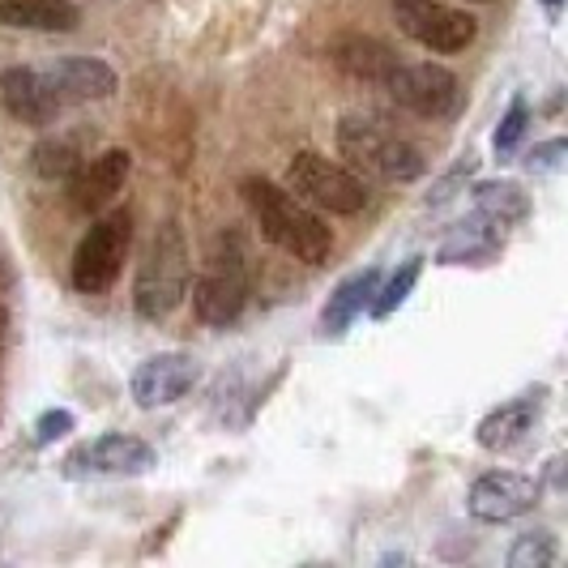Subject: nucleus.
<instances>
[{"label": "nucleus", "mask_w": 568, "mask_h": 568, "mask_svg": "<svg viewBox=\"0 0 568 568\" xmlns=\"http://www.w3.org/2000/svg\"><path fill=\"white\" fill-rule=\"evenodd\" d=\"M542 484L530 479V475H517V470H487L470 484V496H466V509L475 521L484 526H505V521H517L539 505Z\"/></svg>", "instance_id": "nucleus-10"}, {"label": "nucleus", "mask_w": 568, "mask_h": 568, "mask_svg": "<svg viewBox=\"0 0 568 568\" xmlns=\"http://www.w3.org/2000/svg\"><path fill=\"white\" fill-rule=\"evenodd\" d=\"M496 248H500V231L479 219V223H470V227L454 231V235L440 244L436 261H440V265H487V261L496 256Z\"/></svg>", "instance_id": "nucleus-20"}, {"label": "nucleus", "mask_w": 568, "mask_h": 568, "mask_svg": "<svg viewBox=\"0 0 568 568\" xmlns=\"http://www.w3.org/2000/svg\"><path fill=\"white\" fill-rule=\"evenodd\" d=\"M385 90H389V99L398 108H406L419 120H445L462 103V82L436 60H415V64L398 60V69L385 78Z\"/></svg>", "instance_id": "nucleus-9"}, {"label": "nucleus", "mask_w": 568, "mask_h": 568, "mask_svg": "<svg viewBox=\"0 0 568 568\" xmlns=\"http://www.w3.org/2000/svg\"><path fill=\"white\" fill-rule=\"evenodd\" d=\"M129 171H133V154L129 150H103V154H94V159H82L78 171L64 180V197H69V210L73 214H82V219H94V214H103L108 205L115 201V193L124 189V180H129Z\"/></svg>", "instance_id": "nucleus-12"}, {"label": "nucleus", "mask_w": 568, "mask_h": 568, "mask_svg": "<svg viewBox=\"0 0 568 568\" xmlns=\"http://www.w3.org/2000/svg\"><path fill=\"white\" fill-rule=\"evenodd\" d=\"M329 60L334 69L355 78V82H368V85H385V78L398 69V57L389 43L372 39V34H338L329 43Z\"/></svg>", "instance_id": "nucleus-16"}, {"label": "nucleus", "mask_w": 568, "mask_h": 568, "mask_svg": "<svg viewBox=\"0 0 568 568\" xmlns=\"http://www.w3.org/2000/svg\"><path fill=\"white\" fill-rule=\"evenodd\" d=\"M286 189L300 201H308L325 214H359L368 205V184L364 175L346 168V163H334L316 150H300L291 163H286Z\"/></svg>", "instance_id": "nucleus-6"}, {"label": "nucleus", "mask_w": 568, "mask_h": 568, "mask_svg": "<svg viewBox=\"0 0 568 568\" xmlns=\"http://www.w3.org/2000/svg\"><path fill=\"white\" fill-rule=\"evenodd\" d=\"M542 406H547V389L517 394V398L500 402L496 410H487L484 419H479L475 440L484 445L487 454H513L517 445H526L535 436V427L542 419Z\"/></svg>", "instance_id": "nucleus-14"}, {"label": "nucleus", "mask_w": 568, "mask_h": 568, "mask_svg": "<svg viewBox=\"0 0 568 568\" xmlns=\"http://www.w3.org/2000/svg\"><path fill=\"white\" fill-rule=\"evenodd\" d=\"M73 410H64V406H57V410H43L39 415V424H34V445L43 449V445H52V440H60V436H69L73 432Z\"/></svg>", "instance_id": "nucleus-25"}, {"label": "nucleus", "mask_w": 568, "mask_h": 568, "mask_svg": "<svg viewBox=\"0 0 568 568\" xmlns=\"http://www.w3.org/2000/svg\"><path fill=\"white\" fill-rule=\"evenodd\" d=\"M338 154L355 175H376L389 184H410L424 175V154L364 115H346L338 124Z\"/></svg>", "instance_id": "nucleus-3"}, {"label": "nucleus", "mask_w": 568, "mask_h": 568, "mask_svg": "<svg viewBox=\"0 0 568 568\" xmlns=\"http://www.w3.org/2000/svg\"><path fill=\"white\" fill-rule=\"evenodd\" d=\"M565 154H568L565 138H551V142L535 145V150L526 154V168L530 171H556L560 163H565Z\"/></svg>", "instance_id": "nucleus-26"}, {"label": "nucleus", "mask_w": 568, "mask_h": 568, "mask_svg": "<svg viewBox=\"0 0 568 568\" xmlns=\"http://www.w3.org/2000/svg\"><path fill=\"white\" fill-rule=\"evenodd\" d=\"M376 286H381V270H376V265L351 274V278H342V283L334 286V295L325 300V308H321V334H325V338H342V334L355 325V316L368 313Z\"/></svg>", "instance_id": "nucleus-17"}, {"label": "nucleus", "mask_w": 568, "mask_h": 568, "mask_svg": "<svg viewBox=\"0 0 568 568\" xmlns=\"http://www.w3.org/2000/svg\"><path fill=\"white\" fill-rule=\"evenodd\" d=\"M475 4H487V0H475Z\"/></svg>", "instance_id": "nucleus-28"}, {"label": "nucleus", "mask_w": 568, "mask_h": 568, "mask_svg": "<svg viewBox=\"0 0 568 568\" xmlns=\"http://www.w3.org/2000/svg\"><path fill=\"white\" fill-rule=\"evenodd\" d=\"M419 274H424V256H406L398 270H394V278L385 286H376V295H372L368 304V316L372 321H385V316H394L410 300V291L419 286Z\"/></svg>", "instance_id": "nucleus-21"}, {"label": "nucleus", "mask_w": 568, "mask_h": 568, "mask_svg": "<svg viewBox=\"0 0 568 568\" xmlns=\"http://www.w3.org/2000/svg\"><path fill=\"white\" fill-rule=\"evenodd\" d=\"M475 210H479L484 223H491L496 231H505L530 214V197H526V189L513 184V180H484V184H475Z\"/></svg>", "instance_id": "nucleus-19"}, {"label": "nucleus", "mask_w": 568, "mask_h": 568, "mask_svg": "<svg viewBox=\"0 0 568 568\" xmlns=\"http://www.w3.org/2000/svg\"><path fill=\"white\" fill-rule=\"evenodd\" d=\"M394 18H398V30L406 39H415L419 48L436 52V57L466 52L479 39L475 13L454 9L445 0H394Z\"/></svg>", "instance_id": "nucleus-7"}, {"label": "nucleus", "mask_w": 568, "mask_h": 568, "mask_svg": "<svg viewBox=\"0 0 568 568\" xmlns=\"http://www.w3.org/2000/svg\"><path fill=\"white\" fill-rule=\"evenodd\" d=\"M253 295V278H248V256L235 248V240H219L205 265H201L197 283H193V313L201 325H235Z\"/></svg>", "instance_id": "nucleus-4"}, {"label": "nucleus", "mask_w": 568, "mask_h": 568, "mask_svg": "<svg viewBox=\"0 0 568 568\" xmlns=\"http://www.w3.org/2000/svg\"><path fill=\"white\" fill-rule=\"evenodd\" d=\"M560 560V542L551 530H526L509 547V568H551Z\"/></svg>", "instance_id": "nucleus-23"}, {"label": "nucleus", "mask_w": 568, "mask_h": 568, "mask_svg": "<svg viewBox=\"0 0 568 568\" xmlns=\"http://www.w3.org/2000/svg\"><path fill=\"white\" fill-rule=\"evenodd\" d=\"M30 163H34V175L39 180H48V184H64L78 163H82V154H78V145L64 142V138H48V142L34 145V154H30Z\"/></svg>", "instance_id": "nucleus-22"}, {"label": "nucleus", "mask_w": 568, "mask_h": 568, "mask_svg": "<svg viewBox=\"0 0 568 568\" xmlns=\"http://www.w3.org/2000/svg\"><path fill=\"white\" fill-rule=\"evenodd\" d=\"M43 73H48V82H52V90H57V99L64 108H73V103H103V99H112L115 85H120L115 69L99 57H60Z\"/></svg>", "instance_id": "nucleus-15"}, {"label": "nucleus", "mask_w": 568, "mask_h": 568, "mask_svg": "<svg viewBox=\"0 0 568 568\" xmlns=\"http://www.w3.org/2000/svg\"><path fill=\"white\" fill-rule=\"evenodd\" d=\"M189 283H193L189 240H184V227L175 219H168L145 244L142 265H138V283H133V308H138L142 321L159 325L184 304Z\"/></svg>", "instance_id": "nucleus-2"}, {"label": "nucleus", "mask_w": 568, "mask_h": 568, "mask_svg": "<svg viewBox=\"0 0 568 568\" xmlns=\"http://www.w3.org/2000/svg\"><path fill=\"white\" fill-rule=\"evenodd\" d=\"M201 381V364L184 351H163L142 359L133 376H129V394L142 410H159V406H175L180 398H189Z\"/></svg>", "instance_id": "nucleus-11"}, {"label": "nucleus", "mask_w": 568, "mask_h": 568, "mask_svg": "<svg viewBox=\"0 0 568 568\" xmlns=\"http://www.w3.org/2000/svg\"><path fill=\"white\" fill-rule=\"evenodd\" d=\"M560 4H565V0H542V9H547V13H560Z\"/></svg>", "instance_id": "nucleus-27"}, {"label": "nucleus", "mask_w": 568, "mask_h": 568, "mask_svg": "<svg viewBox=\"0 0 568 568\" xmlns=\"http://www.w3.org/2000/svg\"><path fill=\"white\" fill-rule=\"evenodd\" d=\"M133 244V214L129 210H112L103 219H94L85 235L78 240V253L69 265L73 291L82 295H108L124 270V256Z\"/></svg>", "instance_id": "nucleus-5"}, {"label": "nucleus", "mask_w": 568, "mask_h": 568, "mask_svg": "<svg viewBox=\"0 0 568 568\" xmlns=\"http://www.w3.org/2000/svg\"><path fill=\"white\" fill-rule=\"evenodd\" d=\"M0 103L13 120H22L30 129H48L64 112V103H60L52 82H48V73L30 69V64H9L0 73Z\"/></svg>", "instance_id": "nucleus-13"}, {"label": "nucleus", "mask_w": 568, "mask_h": 568, "mask_svg": "<svg viewBox=\"0 0 568 568\" xmlns=\"http://www.w3.org/2000/svg\"><path fill=\"white\" fill-rule=\"evenodd\" d=\"M78 22H82V13L73 0H0V27L69 34V30H78Z\"/></svg>", "instance_id": "nucleus-18"}, {"label": "nucleus", "mask_w": 568, "mask_h": 568, "mask_svg": "<svg viewBox=\"0 0 568 568\" xmlns=\"http://www.w3.org/2000/svg\"><path fill=\"white\" fill-rule=\"evenodd\" d=\"M154 466H159L154 445H145L142 436H129V432H103L64 457L69 479H138V475H150Z\"/></svg>", "instance_id": "nucleus-8"}, {"label": "nucleus", "mask_w": 568, "mask_h": 568, "mask_svg": "<svg viewBox=\"0 0 568 568\" xmlns=\"http://www.w3.org/2000/svg\"><path fill=\"white\" fill-rule=\"evenodd\" d=\"M244 193V205L253 214L256 231L278 248V253L295 256L304 265H321L334 253V231L329 223L308 210V201H300L286 184H274L265 175H248L240 184Z\"/></svg>", "instance_id": "nucleus-1"}, {"label": "nucleus", "mask_w": 568, "mask_h": 568, "mask_svg": "<svg viewBox=\"0 0 568 568\" xmlns=\"http://www.w3.org/2000/svg\"><path fill=\"white\" fill-rule=\"evenodd\" d=\"M526 129H530V103H526L521 94H513L509 112L496 124V138H491V142H496L500 154H513V150L521 145V138H526Z\"/></svg>", "instance_id": "nucleus-24"}]
</instances>
